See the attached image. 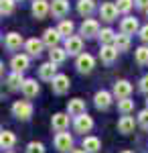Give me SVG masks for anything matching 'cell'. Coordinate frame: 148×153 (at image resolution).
Here are the masks:
<instances>
[{"mask_svg": "<svg viewBox=\"0 0 148 153\" xmlns=\"http://www.w3.org/2000/svg\"><path fill=\"white\" fill-rule=\"evenodd\" d=\"M91 129H93V118H91L87 112L75 118V131H77V133H89Z\"/></svg>", "mask_w": 148, "mask_h": 153, "instance_id": "10", "label": "cell"}, {"mask_svg": "<svg viewBox=\"0 0 148 153\" xmlns=\"http://www.w3.org/2000/svg\"><path fill=\"white\" fill-rule=\"evenodd\" d=\"M8 153H12V151H8Z\"/></svg>", "mask_w": 148, "mask_h": 153, "instance_id": "44", "label": "cell"}, {"mask_svg": "<svg viewBox=\"0 0 148 153\" xmlns=\"http://www.w3.org/2000/svg\"><path fill=\"white\" fill-rule=\"evenodd\" d=\"M120 29H122V33L124 35H134L138 31V21L134 19V16H126V19H122V23H120Z\"/></svg>", "mask_w": 148, "mask_h": 153, "instance_id": "13", "label": "cell"}, {"mask_svg": "<svg viewBox=\"0 0 148 153\" xmlns=\"http://www.w3.org/2000/svg\"><path fill=\"white\" fill-rule=\"evenodd\" d=\"M134 4L138 8H148V0H134Z\"/></svg>", "mask_w": 148, "mask_h": 153, "instance_id": "40", "label": "cell"}, {"mask_svg": "<svg viewBox=\"0 0 148 153\" xmlns=\"http://www.w3.org/2000/svg\"><path fill=\"white\" fill-rule=\"evenodd\" d=\"M83 149L87 153H97L102 149V143H100L97 137H85V139H83Z\"/></svg>", "mask_w": 148, "mask_h": 153, "instance_id": "24", "label": "cell"}, {"mask_svg": "<svg viewBox=\"0 0 148 153\" xmlns=\"http://www.w3.org/2000/svg\"><path fill=\"white\" fill-rule=\"evenodd\" d=\"M122 153H132V151H122Z\"/></svg>", "mask_w": 148, "mask_h": 153, "instance_id": "43", "label": "cell"}, {"mask_svg": "<svg viewBox=\"0 0 148 153\" xmlns=\"http://www.w3.org/2000/svg\"><path fill=\"white\" fill-rule=\"evenodd\" d=\"M6 84H8V88H12V90H16V88H23V84H24L23 74H18V71H12L10 76L6 78Z\"/></svg>", "mask_w": 148, "mask_h": 153, "instance_id": "27", "label": "cell"}, {"mask_svg": "<svg viewBox=\"0 0 148 153\" xmlns=\"http://www.w3.org/2000/svg\"><path fill=\"white\" fill-rule=\"evenodd\" d=\"M146 108H148V98H146Z\"/></svg>", "mask_w": 148, "mask_h": 153, "instance_id": "42", "label": "cell"}, {"mask_svg": "<svg viewBox=\"0 0 148 153\" xmlns=\"http://www.w3.org/2000/svg\"><path fill=\"white\" fill-rule=\"evenodd\" d=\"M102 31H100V23L97 21H93V19H85L83 25H81V35L85 37H95L100 35Z\"/></svg>", "mask_w": 148, "mask_h": 153, "instance_id": "9", "label": "cell"}, {"mask_svg": "<svg viewBox=\"0 0 148 153\" xmlns=\"http://www.w3.org/2000/svg\"><path fill=\"white\" fill-rule=\"evenodd\" d=\"M138 123H140V127L148 129V108H146V110H142V112L138 114Z\"/></svg>", "mask_w": 148, "mask_h": 153, "instance_id": "37", "label": "cell"}, {"mask_svg": "<svg viewBox=\"0 0 148 153\" xmlns=\"http://www.w3.org/2000/svg\"><path fill=\"white\" fill-rule=\"evenodd\" d=\"M77 70L81 71V74H89L91 70H93V65H95V59L91 57L89 53H81L79 57H77Z\"/></svg>", "mask_w": 148, "mask_h": 153, "instance_id": "5", "label": "cell"}, {"mask_svg": "<svg viewBox=\"0 0 148 153\" xmlns=\"http://www.w3.org/2000/svg\"><path fill=\"white\" fill-rule=\"evenodd\" d=\"M43 41H39V39H29L26 43H24V47L29 51V55H33V57H39L41 55V51H43Z\"/></svg>", "mask_w": 148, "mask_h": 153, "instance_id": "21", "label": "cell"}, {"mask_svg": "<svg viewBox=\"0 0 148 153\" xmlns=\"http://www.w3.org/2000/svg\"><path fill=\"white\" fill-rule=\"evenodd\" d=\"M118 12H130V8L134 6V0H118Z\"/></svg>", "mask_w": 148, "mask_h": 153, "instance_id": "35", "label": "cell"}, {"mask_svg": "<svg viewBox=\"0 0 148 153\" xmlns=\"http://www.w3.org/2000/svg\"><path fill=\"white\" fill-rule=\"evenodd\" d=\"M61 41V33H59L57 29H47L45 33H43V43L49 45V47H57V43Z\"/></svg>", "mask_w": 148, "mask_h": 153, "instance_id": "14", "label": "cell"}, {"mask_svg": "<svg viewBox=\"0 0 148 153\" xmlns=\"http://www.w3.org/2000/svg\"><path fill=\"white\" fill-rule=\"evenodd\" d=\"M67 114L71 117H81V114H85V102L81 100V98H73V100H69L67 102Z\"/></svg>", "mask_w": 148, "mask_h": 153, "instance_id": "7", "label": "cell"}, {"mask_svg": "<svg viewBox=\"0 0 148 153\" xmlns=\"http://www.w3.org/2000/svg\"><path fill=\"white\" fill-rule=\"evenodd\" d=\"M12 10H14V0H0V12H2V16L12 14Z\"/></svg>", "mask_w": 148, "mask_h": 153, "instance_id": "34", "label": "cell"}, {"mask_svg": "<svg viewBox=\"0 0 148 153\" xmlns=\"http://www.w3.org/2000/svg\"><path fill=\"white\" fill-rule=\"evenodd\" d=\"M65 57H67V51L61 49V47H53V49H51V53H49V61L55 63V65H57V63H63Z\"/></svg>", "mask_w": 148, "mask_h": 153, "instance_id": "25", "label": "cell"}, {"mask_svg": "<svg viewBox=\"0 0 148 153\" xmlns=\"http://www.w3.org/2000/svg\"><path fill=\"white\" fill-rule=\"evenodd\" d=\"M71 153H87L85 149H75V151H71Z\"/></svg>", "mask_w": 148, "mask_h": 153, "instance_id": "41", "label": "cell"}, {"mask_svg": "<svg viewBox=\"0 0 148 153\" xmlns=\"http://www.w3.org/2000/svg\"><path fill=\"white\" fill-rule=\"evenodd\" d=\"M51 12H53V16L63 19V16L69 12V2H67V0H53V4H51Z\"/></svg>", "mask_w": 148, "mask_h": 153, "instance_id": "15", "label": "cell"}, {"mask_svg": "<svg viewBox=\"0 0 148 153\" xmlns=\"http://www.w3.org/2000/svg\"><path fill=\"white\" fill-rule=\"evenodd\" d=\"M140 90H142L144 94H148V76H144V78L140 80Z\"/></svg>", "mask_w": 148, "mask_h": 153, "instance_id": "38", "label": "cell"}, {"mask_svg": "<svg viewBox=\"0 0 148 153\" xmlns=\"http://www.w3.org/2000/svg\"><path fill=\"white\" fill-rule=\"evenodd\" d=\"M51 127H53L55 131H59V133H63V131L69 127V114H65V112L53 114V118H51Z\"/></svg>", "mask_w": 148, "mask_h": 153, "instance_id": "11", "label": "cell"}, {"mask_svg": "<svg viewBox=\"0 0 148 153\" xmlns=\"http://www.w3.org/2000/svg\"><path fill=\"white\" fill-rule=\"evenodd\" d=\"M39 76H41V80H45V82H53V80L57 78V68H55V63H51V61L43 63V65L39 68Z\"/></svg>", "mask_w": 148, "mask_h": 153, "instance_id": "8", "label": "cell"}, {"mask_svg": "<svg viewBox=\"0 0 148 153\" xmlns=\"http://www.w3.org/2000/svg\"><path fill=\"white\" fill-rule=\"evenodd\" d=\"M100 16H102L103 21H108V23L116 21V16H118V6H116L114 2H103L102 8H100Z\"/></svg>", "mask_w": 148, "mask_h": 153, "instance_id": "6", "label": "cell"}, {"mask_svg": "<svg viewBox=\"0 0 148 153\" xmlns=\"http://www.w3.org/2000/svg\"><path fill=\"white\" fill-rule=\"evenodd\" d=\"M81 49H83V39L81 37H75L71 35L69 39H65V51H67L69 55H81Z\"/></svg>", "mask_w": 148, "mask_h": 153, "instance_id": "2", "label": "cell"}, {"mask_svg": "<svg viewBox=\"0 0 148 153\" xmlns=\"http://www.w3.org/2000/svg\"><path fill=\"white\" fill-rule=\"evenodd\" d=\"M77 10L81 16H89L91 12L95 10V2L93 0H79L77 2Z\"/></svg>", "mask_w": 148, "mask_h": 153, "instance_id": "26", "label": "cell"}, {"mask_svg": "<svg viewBox=\"0 0 148 153\" xmlns=\"http://www.w3.org/2000/svg\"><path fill=\"white\" fill-rule=\"evenodd\" d=\"M140 39H142L144 43H148V25H144V27L140 29Z\"/></svg>", "mask_w": 148, "mask_h": 153, "instance_id": "39", "label": "cell"}, {"mask_svg": "<svg viewBox=\"0 0 148 153\" xmlns=\"http://www.w3.org/2000/svg\"><path fill=\"white\" fill-rule=\"evenodd\" d=\"M73 147V137L69 135V133H57L55 135V149L57 151H69Z\"/></svg>", "mask_w": 148, "mask_h": 153, "instance_id": "4", "label": "cell"}, {"mask_svg": "<svg viewBox=\"0 0 148 153\" xmlns=\"http://www.w3.org/2000/svg\"><path fill=\"white\" fill-rule=\"evenodd\" d=\"M23 94L26 96V98H34V96L39 94V84H37V80H24V84H23Z\"/></svg>", "mask_w": 148, "mask_h": 153, "instance_id": "22", "label": "cell"}, {"mask_svg": "<svg viewBox=\"0 0 148 153\" xmlns=\"http://www.w3.org/2000/svg\"><path fill=\"white\" fill-rule=\"evenodd\" d=\"M14 143H16L14 133H12V131H2V135H0V145H2V149H10Z\"/></svg>", "mask_w": 148, "mask_h": 153, "instance_id": "28", "label": "cell"}, {"mask_svg": "<svg viewBox=\"0 0 148 153\" xmlns=\"http://www.w3.org/2000/svg\"><path fill=\"white\" fill-rule=\"evenodd\" d=\"M93 100H95V106H97L100 110H106V108H110V104H112V94L106 92V90H100Z\"/></svg>", "mask_w": 148, "mask_h": 153, "instance_id": "19", "label": "cell"}, {"mask_svg": "<svg viewBox=\"0 0 148 153\" xmlns=\"http://www.w3.org/2000/svg\"><path fill=\"white\" fill-rule=\"evenodd\" d=\"M73 29H75V25L71 23V21H61L59 27H57V31L61 33V37H67V39L73 35Z\"/></svg>", "mask_w": 148, "mask_h": 153, "instance_id": "30", "label": "cell"}, {"mask_svg": "<svg viewBox=\"0 0 148 153\" xmlns=\"http://www.w3.org/2000/svg\"><path fill=\"white\" fill-rule=\"evenodd\" d=\"M114 94L120 98V100H124V98H130L132 94V84L126 82V80H120V82L114 84Z\"/></svg>", "mask_w": 148, "mask_h": 153, "instance_id": "12", "label": "cell"}, {"mask_svg": "<svg viewBox=\"0 0 148 153\" xmlns=\"http://www.w3.org/2000/svg\"><path fill=\"white\" fill-rule=\"evenodd\" d=\"M12 114L18 118V120H29V118L33 117V106H31V102H26V100H16L12 104Z\"/></svg>", "mask_w": 148, "mask_h": 153, "instance_id": "1", "label": "cell"}, {"mask_svg": "<svg viewBox=\"0 0 148 153\" xmlns=\"http://www.w3.org/2000/svg\"><path fill=\"white\" fill-rule=\"evenodd\" d=\"M118 108H120V112H124V114H130V112L134 110V100H130V98L118 100Z\"/></svg>", "mask_w": 148, "mask_h": 153, "instance_id": "32", "label": "cell"}, {"mask_svg": "<svg viewBox=\"0 0 148 153\" xmlns=\"http://www.w3.org/2000/svg\"><path fill=\"white\" fill-rule=\"evenodd\" d=\"M136 63H140V65H146L148 63V47L146 45L136 49Z\"/></svg>", "mask_w": 148, "mask_h": 153, "instance_id": "33", "label": "cell"}, {"mask_svg": "<svg viewBox=\"0 0 148 153\" xmlns=\"http://www.w3.org/2000/svg\"><path fill=\"white\" fill-rule=\"evenodd\" d=\"M118 49L114 47V45H102V51H100V57H102L103 63H112V61H116V57H118Z\"/></svg>", "mask_w": 148, "mask_h": 153, "instance_id": "16", "label": "cell"}, {"mask_svg": "<svg viewBox=\"0 0 148 153\" xmlns=\"http://www.w3.org/2000/svg\"><path fill=\"white\" fill-rule=\"evenodd\" d=\"M4 45H6V49H10V51L21 49V45H23V35H18V33H8V35L4 37Z\"/></svg>", "mask_w": 148, "mask_h": 153, "instance_id": "18", "label": "cell"}, {"mask_svg": "<svg viewBox=\"0 0 148 153\" xmlns=\"http://www.w3.org/2000/svg\"><path fill=\"white\" fill-rule=\"evenodd\" d=\"M49 10H51V4L47 0H34L33 2V14L37 19H45Z\"/></svg>", "mask_w": 148, "mask_h": 153, "instance_id": "17", "label": "cell"}, {"mask_svg": "<svg viewBox=\"0 0 148 153\" xmlns=\"http://www.w3.org/2000/svg\"><path fill=\"white\" fill-rule=\"evenodd\" d=\"M26 153H45V145L43 143H29V147H26Z\"/></svg>", "mask_w": 148, "mask_h": 153, "instance_id": "36", "label": "cell"}, {"mask_svg": "<svg viewBox=\"0 0 148 153\" xmlns=\"http://www.w3.org/2000/svg\"><path fill=\"white\" fill-rule=\"evenodd\" d=\"M134 127H136V123H134V118H132V117H122L120 120H118V131L124 133V135L134 133Z\"/></svg>", "mask_w": 148, "mask_h": 153, "instance_id": "23", "label": "cell"}, {"mask_svg": "<svg viewBox=\"0 0 148 153\" xmlns=\"http://www.w3.org/2000/svg\"><path fill=\"white\" fill-rule=\"evenodd\" d=\"M114 47L118 49V51H128V49H130V37H128V35H124V33L116 35Z\"/></svg>", "mask_w": 148, "mask_h": 153, "instance_id": "29", "label": "cell"}, {"mask_svg": "<svg viewBox=\"0 0 148 153\" xmlns=\"http://www.w3.org/2000/svg\"><path fill=\"white\" fill-rule=\"evenodd\" d=\"M69 86H71V82H69V76H65V74H57V78L51 82V88L55 94H65Z\"/></svg>", "mask_w": 148, "mask_h": 153, "instance_id": "3", "label": "cell"}, {"mask_svg": "<svg viewBox=\"0 0 148 153\" xmlns=\"http://www.w3.org/2000/svg\"><path fill=\"white\" fill-rule=\"evenodd\" d=\"M100 41H102V45H114L116 33L112 31V29H102V33H100Z\"/></svg>", "mask_w": 148, "mask_h": 153, "instance_id": "31", "label": "cell"}, {"mask_svg": "<svg viewBox=\"0 0 148 153\" xmlns=\"http://www.w3.org/2000/svg\"><path fill=\"white\" fill-rule=\"evenodd\" d=\"M12 65V71H18V74H23L26 68H29V55H14L10 61Z\"/></svg>", "mask_w": 148, "mask_h": 153, "instance_id": "20", "label": "cell"}]
</instances>
